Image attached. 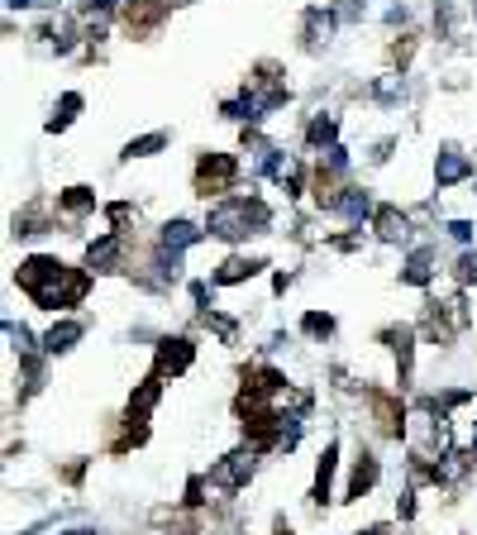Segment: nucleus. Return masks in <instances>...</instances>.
<instances>
[{"instance_id":"obj_21","label":"nucleus","mask_w":477,"mask_h":535,"mask_svg":"<svg viewBox=\"0 0 477 535\" xmlns=\"http://www.w3.org/2000/svg\"><path fill=\"white\" fill-rule=\"evenodd\" d=\"M311 144H334V120H325V115L311 120Z\"/></svg>"},{"instance_id":"obj_17","label":"nucleus","mask_w":477,"mask_h":535,"mask_svg":"<svg viewBox=\"0 0 477 535\" xmlns=\"http://www.w3.org/2000/svg\"><path fill=\"white\" fill-rule=\"evenodd\" d=\"M387 340H391V349H397V363H401V378H406V373H411V354H416V349H411V330H391Z\"/></svg>"},{"instance_id":"obj_3","label":"nucleus","mask_w":477,"mask_h":535,"mask_svg":"<svg viewBox=\"0 0 477 535\" xmlns=\"http://www.w3.org/2000/svg\"><path fill=\"white\" fill-rule=\"evenodd\" d=\"M234 177H238V163H234L229 154H206V158H201V167H196V192H201V196L229 192Z\"/></svg>"},{"instance_id":"obj_28","label":"nucleus","mask_w":477,"mask_h":535,"mask_svg":"<svg viewBox=\"0 0 477 535\" xmlns=\"http://www.w3.org/2000/svg\"><path fill=\"white\" fill-rule=\"evenodd\" d=\"M472 14H477V0H472Z\"/></svg>"},{"instance_id":"obj_13","label":"nucleus","mask_w":477,"mask_h":535,"mask_svg":"<svg viewBox=\"0 0 477 535\" xmlns=\"http://www.w3.org/2000/svg\"><path fill=\"white\" fill-rule=\"evenodd\" d=\"M81 340V325L77 321H62V325H53V330H48V354H67V349H72Z\"/></svg>"},{"instance_id":"obj_11","label":"nucleus","mask_w":477,"mask_h":535,"mask_svg":"<svg viewBox=\"0 0 477 535\" xmlns=\"http://www.w3.org/2000/svg\"><path fill=\"white\" fill-rule=\"evenodd\" d=\"M372 483H378V459H372V455H358L353 478H349V497H363Z\"/></svg>"},{"instance_id":"obj_16","label":"nucleus","mask_w":477,"mask_h":535,"mask_svg":"<svg viewBox=\"0 0 477 535\" xmlns=\"http://www.w3.org/2000/svg\"><path fill=\"white\" fill-rule=\"evenodd\" d=\"M158 148H167V134H144V139H129L125 158H148V154H158Z\"/></svg>"},{"instance_id":"obj_9","label":"nucleus","mask_w":477,"mask_h":535,"mask_svg":"<svg viewBox=\"0 0 477 535\" xmlns=\"http://www.w3.org/2000/svg\"><path fill=\"white\" fill-rule=\"evenodd\" d=\"M196 239H201V225H192V221H167L163 225V249H173V254L192 249Z\"/></svg>"},{"instance_id":"obj_24","label":"nucleus","mask_w":477,"mask_h":535,"mask_svg":"<svg viewBox=\"0 0 477 535\" xmlns=\"http://www.w3.org/2000/svg\"><path fill=\"white\" fill-rule=\"evenodd\" d=\"M458 282H477V254L458 258Z\"/></svg>"},{"instance_id":"obj_2","label":"nucleus","mask_w":477,"mask_h":535,"mask_svg":"<svg viewBox=\"0 0 477 535\" xmlns=\"http://www.w3.org/2000/svg\"><path fill=\"white\" fill-rule=\"evenodd\" d=\"M272 225V211L258 196H225L220 206H210L206 230L215 239H244V234H263Z\"/></svg>"},{"instance_id":"obj_25","label":"nucleus","mask_w":477,"mask_h":535,"mask_svg":"<svg viewBox=\"0 0 477 535\" xmlns=\"http://www.w3.org/2000/svg\"><path fill=\"white\" fill-rule=\"evenodd\" d=\"M449 234H454L458 244H468V239H472V225H468V221H454V225H449Z\"/></svg>"},{"instance_id":"obj_4","label":"nucleus","mask_w":477,"mask_h":535,"mask_svg":"<svg viewBox=\"0 0 477 535\" xmlns=\"http://www.w3.org/2000/svg\"><path fill=\"white\" fill-rule=\"evenodd\" d=\"M253 478V449H234V455H225L215 468H210V483L215 488H244V483Z\"/></svg>"},{"instance_id":"obj_19","label":"nucleus","mask_w":477,"mask_h":535,"mask_svg":"<svg viewBox=\"0 0 477 535\" xmlns=\"http://www.w3.org/2000/svg\"><path fill=\"white\" fill-rule=\"evenodd\" d=\"M330 29H334V14L311 10V20H305V33H311V43H325V39H330Z\"/></svg>"},{"instance_id":"obj_27","label":"nucleus","mask_w":477,"mask_h":535,"mask_svg":"<svg viewBox=\"0 0 477 535\" xmlns=\"http://www.w3.org/2000/svg\"><path fill=\"white\" fill-rule=\"evenodd\" d=\"M167 5H182V0H167Z\"/></svg>"},{"instance_id":"obj_26","label":"nucleus","mask_w":477,"mask_h":535,"mask_svg":"<svg viewBox=\"0 0 477 535\" xmlns=\"http://www.w3.org/2000/svg\"><path fill=\"white\" fill-rule=\"evenodd\" d=\"M72 535H91V530H72Z\"/></svg>"},{"instance_id":"obj_12","label":"nucleus","mask_w":477,"mask_h":535,"mask_svg":"<svg viewBox=\"0 0 477 535\" xmlns=\"http://www.w3.org/2000/svg\"><path fill=\"white\" fill-rule=\"evenodd\" d=\"M258 268H263V258H229V263H220L215 282H220V287H229V282H244V277H253Z\"/></svg>"},{"instance_id":"obj_8","label":"nucleus","mask_w":477,"mask_h":535,"mask_svg":"<svg viewBox=\"0 0 477 535\" xmlns=\"http://www.w3.org/2000/svg\"><path fill=\"white\" fill-rule=\"evenodd\" d=\"M330 206L344 215V221H363V215H372V196L368 192H358V187H349V192H339Z\"/></svg>"},{"instance_id":"obj_14","label":"nucleus","mask_w":477,"mask_h":535,"mask_svg":"<svg viewBox=\"0 0 477 535\" xmlns=\"http://www.w3.org/2000/svg\"><path fill=\"white\" fill-rule=\"evenodd\" d=\"M62 211H67V215H87V211H96V192H91V187L62 192Z\"/></svg>"},{"instance_id":"obj_23","label":"nucleus","mask_w":477,"mask_h":535,"mask_svg":"<svg viewBox=\"0 0 477 535\" xmlns=\"http://www.w3.org/2000/svg\"><path fill=\"white\" fill-rule=\"evenodd\" d=\"M334 330V321H330V315H320V311H311V315H305V334H330Z\"/></svg>"},{"instance_id":"obj_7","label":"nucleus","mask_w":477,"mask_h":535,"mask_svg":"<svg viewBox=\"0 0 477 535\" xmlns=\"http://www.w3.org/2000/svg\"><path fill=\"white\" fill-rule=\"evenodd\" d=\"M378 234L387 244H406V239H411V221H406L397 206H382L378 211Z\"/></svg>"},{"instance_id":"obj_20","label":"nucleus","mask_w":477,"mask_h":535,"mask_svg":"<svg viewBox=\"0 0 477 535\" xmlns=\"http://www.w3.org/2000/svg\"><path fill=\"white\" fill-rule=\"evenodd\" d=\"M81 110V96H72V91H67L62 96V115H53V125H48V129H62V125H72V115Z\"/></svg>"},{"instance_id":"obj_6","label":"nucleus","mask_w":477,"mask_h":535,"mask_svg":"<svg viewBox=\"0 0 477 535\" xmlns=\"http://www.w3.org/2000/svg\"><path fill=\"white\" fill-rule=\"evenodd\" d=\"M192 354H196V349H192V340H182V334H177V340H163L158 344V378L186 373V368H192Z\"/></svg>"},{"instance_id":"obj_18","label":"nucleus","mask_w":477,"mask_h":535,"mask_svg":"<svg viewBox=\"0 0 477 535\" xmlns=\"http://www.w3.org/2000/svg\"><path fill=\"white\" fill-rule=\"evenodd\" d=\"M330 483H334V445L325 449V459H320V474H315V502L330 497Z\"/></svg>"},{"instance_id":"obj_1","label":"nucleus","mask_w":477,"mask_h":535,"mask_svg":"<svg viewBox=\"0 0 477 535\" xmlns=\"http://www.w3.org/2000/svg\"><path fill=\"white\" fill-rule=\"evenodd\" d=\"M20 287L39 301V306H48V311H62V306H77L81 296H87V273H77V268H67V263H58V258H24L20 263Z\"/></svg>"},{"instance_id":"obj_22","label":"nucleus","mask_w":477,"mask_h":535,"mask_svg":"<svg viewBox=\"0 0 477 535\" xmlns=\"http://www.w3.org/2000/svg\"><path fill=\"white\" fill-rule=\"evenodd\" d=\"M5 340L20 349V354H29V330L24 325H14V321H5Z\"/></svg>"},{"instance_id":"obj_15","label":"nucleus","mask_w":477,"mask_h":535,"mask_svg":"<svg viewBox=\"0 0 477 535\" xmlns=\"http://www.w3.org/2000/svg\"><path fill=\"white\" fill-rule=\"evenodd\" d=\"M430 273H435V258L430 254H425V249H420V254H411V263H406V282H416V287H420V282H430Z\"/></svg>"},{"instance_id":"obj_5","label":"nucleus","mask_w":477,"mask_h":535,"mask_svg":"<svg viewBox=\"0 0 477 535\" xmlns=\"http://www.w3.org/2000/svg\"><path fill=\"white\" fill-rule=\"evenodd\" d=\"M119 254H125V239H119V234H100V239H91V249H87V268L91 273H115Z\"/></svg>"},{"instance_id":"obj_10","label":"nucleus","mask_w":477,"mask_h":535,"mask_svg":"<svg viewBox=\"0 0 477 535\" xmlns=\"http://www.w3.org/2000/svg\"><path fill=\"white\" fill-rule=\"evenodd\" d=\"M435 177H439V187H454V182H463L468 177V158L458 154V148H444L435 163Z\"/></svg>"}]
</instances>
